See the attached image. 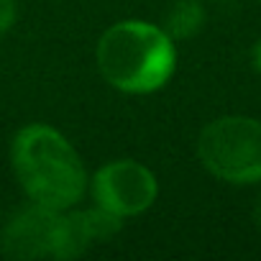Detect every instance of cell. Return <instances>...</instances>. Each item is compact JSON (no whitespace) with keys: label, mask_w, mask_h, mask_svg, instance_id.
Returning a JSON list of instances; mask_svg holds the SVG:
<instances>
[{"label":"cell","mask_w":261,"mask_h":261,"mask_svg":"<svg viewBox=\"0 0 261 261\" xmlns=\"http://www.w3.org/2000/svg\"><path fill=\"white\" fill-rule=\"evenodd\" d=\"M13 172L26 195L51 210L72 207L85 192V167L59 130L49 125H26L11 149Z\"/></svg>","instance_id":"obj_1"},{"label":"cell","mask_w":261,"mask_h":261,"mask_svg":"<svg viewBox=\"0 0 261 261\" xmlns=\"http://www.w3.org/2000/svg\"><path fill=\"white\" fill-rule=\"evenodd\" d=\"M177 54L167 31L123 21L108 29L97 44V69L115 90L123 92H154L164 87L174 72Z\"/></svg>","instance_id":"obj_2"},{"label":"cell","mask_w":261,"mask_h":261,"mask_svg":"<svg viewBox=\"0 0 261 261\" xmlns=\"http://www.w3.org/2000/svg\"><path fill=\"white\" fill-rule=\"evenodd\" d=\"M197 156L223 182H261V120L225 115L207 123L197 139Z\"/></svg>","instance_id":"obj_3"},{"label":"cell","mask_w":261,"mask_h":261,"mask_svg":"<svg viewBox=\"0 0 261 261\" xmlns=\"http://www.w3.org/2000/svg\"><path fill=\"white\" fill-rule=\"evenodd\" d=\"M156 177L139 162L120 159L105 164L92 177V197L97 207L128 218L139 215L156 200Z\"/></svg>","instance_id":"obj_4"},{"label":"cell","mask_w":261,"mask_h":261,"mask_svg":"<svg viewBox=\"0 0 261 261\" xmlns=\"http://www.w3.org/2000/svg\"><path fill=\"white\" fill-rule=\"evenodd\" d=\"M57 223H59V210L44 207L39 202L26 205L8 220L3 238H0V248L8 258H18V261L51 256Z\"/></svg>","instance_id":"obj_5"},{"label":"cell","mask_w":261,"mask_h":261,"mask_svg":"<svg viewBox=\"0 0 261 261\" xmlns=\"http://www.w3.org/2000/svg\"><path fill=\"white\" fill-rule=\"evenodd\" d=\"M118 230H120V218L102 207L59 215L51 256L54 258H74V256L85 253L87 248H92L95 243H105Z\"/></svg>","instance_id":"obj_6"},{"label":"cell","mask_w":261,"mask_h":261,"mask_svg":"<svg viewBox=\"0 0 261 261\" xmlns=\"http://www.w3.org/2000/svg\"><path fill=\"white\" fill-rule=\"evenodd\" d=\"M205 26V8L200 0H177L167 13L169 39H192Z\"/></svg>","instance_id":"obj_7"},{"label":"cell","mask_w":261,"mask_h":261,"mask_svg":"<svg viewBox=\"0 0 261 261\" xmlns=\"http://www.w3.org/2000/svg\"><path fill=\"white\" fill-rule=\"evenodd\" d=\"M16 21V3L13 0H0V34L8 31Z\"/></svg>","instance_id":"obj_8"},{"label":"cell","mask_w":261,"mask_h":261,"mask_svg":"<svg viewBox=\"0 0 261 261\" xmlns=\"http://www.w3.org/2000/svg\"><path fill=\"white\" fill-rule=\"evenodd\" d=\"M251 57H253V67L261 72V39L256 41V46H253V51H251Z\"/></svg>","instance_id":"obj_9"},{"label":"cell","mask_w":261,"mask_h":261,"mask_svg":"<svg viewBox=\"0 0 261 261\" xmlns=\"http://www.w3.org/2000/svg\"><path fill=\"white\" fill-rule=\"evenodd\" d=\"M253 223L261 228V195H258V200H256V205H253Z\"/></svg>","instance_id":"obj_10"}]
</instances>
